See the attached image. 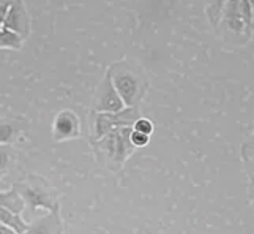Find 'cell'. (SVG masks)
Returning <instances> with one entry per match:
<instances>
[{
  "instance_id": "1",
  "label": "cell",
  "mask_w": 254,
  "mask_h": 234,
  "mask_svg": "<svg viewBox=\"0 0 254 234\" xmlns=\"http://www.w3.org/2000/svg\"><path fill=\"white\" fill-rule=\"evenodd\" d=\"M215 35L227 48H242L254 35V0H227L223 3Z\"/></svg>"
},
{
  "instance_id": "2",
  "label": "cell",
  "mask_w": 254,
  "mask_h": 234,
  "mask_svg": "<svg viewBox=\"0 0 254 234\" xmlns=\"http://www.w3.org/2000/svg\"><path fill=\"white\" fill-rule=\"evenodd\" d=\"M108 75L125 108H139L148 89V81L142 68L120 60L109 67Z\"/></svg>"
},
{
  "instance_id": "3",
  "label": "cell",
  "mask_w": 254,
  "mask_h": 234,
  "mask_svg": "<svg viewBox=\"0 0 254 234\" xmlns=\"http://www.w3.org/2000/svg\"><path fill=\"white\" fill-rule=\"evenodd\" d=\"M131 132H133V127H120L112 130L101 140L92 143L96 157L101 161H106L111 171L119 172L120 169H124L125 161L136 151V147L129 141Z\"/></svg>"
},
{
  "instance_id": "4",
  "label": "cell",
  "mask_w": 254,
  "mask_h": 234,
  "mask_svg": "<svg viewBox=\"0 0 254 234\" xmlns=\"http://www.w3.org/2000/svg\"><path fill=\"white\" fill-rule=\"evenodd\" d=\"M139 117H141L139 108H125L120 112H93L92 111L90 127H92L93 141L101 140L103 136H106L116 128L133 127Z\"/></svg>"
},
{
  "instance_id": "5",
  "label": "cell",
  "mask_w": 254,
  "mask_h": 234,
  "mask_svg": "<svg viewBox=\"0 0 254 234\" xmlns=\"http://www.w3.org/2000/svg\"><path fill=\"white\" fill-rule=\"evenodd\" d=\"M16 190L22 196L25 207L35 212L37 209H46L49 212H59V203L51 190L43 184L35 182H22L19 185H14Z\"/></svg>"
},
{
  "instance_id": "6",
  "label": "cell",
  "mask_w": 254,
  "mask_h": 234,
  "mask_svg": "<svg viewBox=\"0 0 254 234\" xmlns=\"http://www.w3.org/2000/svg\"><path fill=\"white\" fill-rule=\"evenodd\" d=\"M124 109H125L124 101H122L116 87L112 85L109 75L106 73L95 92L93 112H120Z\"/></svg>"
},
{
  "instance_id": "7",
  "label": "cell",
  "mask_w": 254,
  "mask_h": 234,
  "mask_svg": "<svg viewBox=\"0 0 254 234\" xmlns=\"http://www.w3.org/2000/svg\"><path fill=\"white\" fill-rule=\"evenodd\" d=\"M81 136V120L76 116V112L64 109L56 116L52 122V138L54 141H68L76 140Z\"/></svg>"
},
{
  "instance_id": "8",
  "label": "cell",
  "mask_w": 254,
  "mask_h": 234,
  "mask_svg": "<svg viewBox=\"0 0 254 234\" xmlns=\"http://www.w3.org/2000/svg\"><path fill=\"white\" fill-rule=\"evenodd\" d=\"M3 27L10 32L17 33L19 37L24 40L30 35L32 25H30V16L27 8H25L24 2H11L10 8H8V13L5 16L3 21Z\"/></svg>"
},
{
  "instance_id": "9",
  "label": "cell",
  "mask_w": 254,
  "mask_h": 234,
  "mask_svg": "<svg viewBox=\"0 0 254 234\" xmlns=\"http://www.w3.org/2000/svg\"><path fill=\"white\" fill-rule=\"evenodd\" d=\"M24 234H62V222L59 212H49L45 217H40L29 225V230Z\"/></svg>"
},
{
  "instance_id": "10",
  "label": "cell",
  "mask_w": 254,
  "mask_h": 234,
  "mask_svg": "<svg viewBox=\"0 0 254 234\" xmlns=\"http://www.w3.org/2000/svg\"><path fill=\"white\" fill-rule=\"evenodd\" d=\"M240 158H242L245 174H247L248 179V184L254 185V132L243 140L240 146Z\"/></svg>"
},
{
  "instance_id": "11",
  "label": "cell",
  "mask_w": 254,
  "mask_h": 234,
  "mask_svg": "<svg viewBox=\"0 0 254 234\" xmlns=\"http://www.w3.org/2000/svg\"><path fill=\"white\" fill-rule=\"evenodd\" d=\"M0 225H5L16 234H24L29 230V223L22 219L21 214H14L3 207H0Z\"/></svg>"
},
{
  "instance_id": "12",
  "label": "cell",
  "mask_w": 254,
  "mask_h": 234,
  "mask_svg": "<svg viewBox=\"0 0 254 234\" xmlns=\"http://www.w3.org/2000/svg\"><path fill=\"white\" fill-rule=\"evenodd\" d=\"M0 207L11 211L14 214H22V211L25 209V203L19 192L16 190V187L8 190V192H0Z\"/></svg>"
},
{
  "instance_id": "13",
  "label": "cell",
  "mask_w": 254,
  "mask_h": 234,
  "mask_svg": "<svg viewBox=\"0 0 254 234\" xmlns=\"http://www.w3.org/2000/svg\"><path fill=\"white\" fill-rule=\"evenodd\" d=\"M24 45V38L17 33L6 30L5 27L0 29V49H21Z\"/></svg>"
},
{
  "instance_id": "14",
  "label": "cell",
  "mask_w": 254,
  "mask_h": 234,
  "mask_svg": "<svg viewBox=\"0 0 254 234\" xmlns=\"http://www.w3.org/2000/svg\"><path fill=\"white\" fill-rule=\"evenodd\" d=\"M10 161H11V151L8 146H0V179H2L6 171L8 166H10Z\"/></svg>"
},
{
  "instance_id": "15",
  "label": "cell",
  "mask_w": 254,
  "mask_h": 234,
  "mask_svg": "<svg viewBox=\"0 0 254 234\" xmlns=\"http://www.w3.org/2000/svg\"><path fill=\"white\" fill-rule=\"evenodd\" d=\"M133 130H134V132L142 133V135L152 136V133H153V122H152L150 119H147V117H139L134 122V125H133Z\"/></svg>"
},
{
  "instance_id": "16",
  "label": "cell",
  "mask_w": 254,
  "mask_h": 234,
  "mask_svg": "<svg viewBox=\"0 0 254 234\" xmlns=\"http://www.w3.org/2000/svg\"><path fill=\"white\" fill-rule=\"evenodd\" d=\"M16 130L13 127V124L3 122L0 124V146H6L14 138Z\"/></svg>"
},
{
  "instance_id": "17",
  "label": "cell",
  "mask_w": 254,
  "mask_h": 234,
  "mask_svg": "<svg viewBox=\"0 0 254 234\" xmlns=\"http://www.w3.org/2000/svg\"><path fill=\"white\" fill-rule=\"evenodd\" d=\"M129 141L131 144H133L136 149H141V147H145L148 143H150V136H147V135H142V133H139V132H131L129 135Z\"/></svg>"
},
{
  "instance_id": "18",
  "label": "cell",
  "mask_w": 254,
  "mask_h": 234,
  "mask_svg": "<svg viewBox=\"0 0 254 234\" xmlns=\"http://www.w3.org/2000/svg\"><path fill=\"white\" fill-rule=\"evenodd\" d=\"M10 3L11 2H0V29L3 27V21L8 13V8H10Z\"/></svg>"
},
{
  "instance_id": "19",
  "label": "cell",
  "mask_w": 254,
  "mask_h": 234,
  "mask_svg": "<svg viewBox=\"0 0 254 234\" xmlns=\"http://www.w3.org/2000/svg\"><path fill=\"white\" fill-rule=\"evenodd\" d=\"M0 234H16V233L8 227H5V225H0Z\"/></svg>"
},
{
  "instance_id": "20",
  "label": "cell",
  "mask_w": 254,
  "mask_h": 234,
  "mask_svg": "<svg viewBox=\"0 0 254 234\" xmlns=\"http://www.w3.org/2000/svg\"><path fill=\"white\" fill-rule=\"evenodd\" d=\"M248 196L251 199V203L254 204V185H250V188H248Z\"/></svg>"
},
{
  "instance_id": "21",
  "label": "cell",
  "mask_w": 254,
  "mask_h": 234,
  "mask_svg": "<svg viewBox=\"0 0 254 234\" xmlns=\"http://www.w3.org/2000/svg\"><path fill=\"white\" fill-rule=\"evenodd\" d=\"M253 132H254V124H253Z\"/></svg>"
}]
</instances>
